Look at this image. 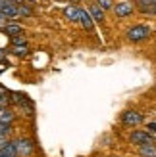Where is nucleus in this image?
<instances>
[{
  "mask_svg": "<svg viewBox=\"0 0 156 157\" xmlns=\"http://www.w3.org/2000/svg\"><path fill=\"white\" fill-rule=\"evenodd\" d=\"M92 21H95V19H92V15L87 10H81V8H79V23H81V25L85 29H92Z\"/></svg>",
  "mask_w": 156,
  "mask_h": 157,
  "instance_id": "423d86ee",
  "label": "nucleus"
},
{
  "mask_svg": "<svg viewBox=\"0 0 156 157\" xmlns=\"http://www.w3.org/2000/svg\"><path fill=\"white\" fill-rule=\"evenodd\" d=\"M4 31H6L8 35H19L21 33V27L19 25H10V23H8V25L4 27Z\"/></svg>",
  "mask_w": 156,
  "mask_h": 157,
  "instance_id": "f8f14e48",
  "label": "nucleus"
},
{
  "mask_svg": "<svg viewBox=\"0 0 156 157\" xmlns=\"http://www.w3.org/2000/svg\"><path fill=\"white\" fill-rule=\"evenodd\" d=\"M114 12H116L118 17H125V15H131L133 6H131V2H127V0H121V2H118L114 6Z\"/></svg>",
  "mask_w": 156,
  "mask_h": 157,
  "instance_id": "39448f33",
  "label": "nucleus"
},
{
  "mask_svg": "<svg viewBox=\"0 0 156 157\" xmlns=\"http://www.w3.org/2000/svg\"><path fill=\"white\" fill-rule=\"evenodd\" d=\"M89 13L92 15V19H95V21H102V19H104V10H102L98 4H91Z\"/></svg>",
  "mask_w": 156,
  "mask_h": 157,
  "instance_id": "6e6552de",
  "label": "nucleus"
},
{
  "mask_svg": "<svg viewBox=\"0 0 156 157\" xmlns=\"http://www.w3.org/2000/svg\"><path fill=\"white\" fill-rule=\"evenodd\" d=\"M6 2H8V0H0V12H2V8L6 6Z\"/></svg>",
  "mask_w": 156,
  "mask_h": 157,
  "instance_id": "412c9836",
  "label": "nucleus"
},
{
  "mask_svg": "<svg viewBox=\"0 0 156 157\" xmlns=\"http://www.w3.org/2000/svg\"><path fill=\"white\" fill-rule=\"evenodd\" d=\"M139 4H141L143 8H149L150 6V10H152L154 4H156V0H139Z\"/></svg>",
  "mask_w": 156,
  "mask_h": 157,
  "instance_id": "2eb2a0df",
  "label": "nucleus"
},
{
  "mask_svg": "<svg viewBox=\"0 0 156 157\" xmlns=\"http://www.w3.org/2000/svg\"><path fill=\"white\" fill-rule=\"evenodd\" d=\"M14 54H18V56H25V54H27V46H25V44L14 46Z\"/></svg>",
  "mask_w": 156,
  "mask_h": 157,
  "instance_id": "ddd939ff",
  "label": "nucleus"
},
{
  "mask_svg": "<svg viewBox=\"0 0 156 157\" xmlns=\"http://www.w3.org/2000/svg\"><path fill=\"white\" fill-rule=\"evenodd\" d=\"M6 144H8V142H6V138H4V136H0V147H4Z\"/></svg>",
  "mask_w": 156,
  "mask_h": 157,
  "instance_id": "aec40b11",
  "label": "nucleus"
},
{
  "mask_svg": "<svg viewBox=\"0 0 156 157\" xmlns=\"http://www.w3.org/2000/svg\"><path fill=\"white\" fill-rule=\"evenodd\" d=\"M139 153H141L143 157H156V146L154 144L141 146V147H139Z\"/></svg>",
  "mask_w": 156,
  "mask_h": 157,
  "instance_id": "1a4fd4ad",
  "label": "nucleus"
},
{
  "mask_svg": "<svg viewBox=\"0 0 156 157\" xmlns=\"http://www.w3.org/2000/svg\"><path fill=\"white\" fill-rule=\"evenodd\" d=\"M98 6L102 10H108V8H112V0H98Z\"/></svg>",
  "mask_w": 156,
  "mask_h": 157,
  "instance_id": "dca6fc26",
  "label": "nucleus"
},
{
  "mask_svg": "<svg viewBox=\"0 0 156 157\" xmlns=\"http://www.w3.org/2000/svg\"><path fill=\"white\" fill-rule=\"evenodd\" d=\"M121 123L123 124H127V127H137V124H141L143 123V115L139 113V111H125L121 115Z\"/></svg>",
  "mask_w": 156,
  "mask_h": 157,
  "instance_id": "20e7f679",
  "label": "nucleus"
},
{
  "mask_svg": "<svg viewBox=\"0 0 156 157\" xmlns=\"http://www.w3.org/2000/svg\"><path fill=\"white\" fill-rule=\"evenodd\" d=\"M18 44H25V40H23L21 36H15L14 38V46H18Z\"/></svg>",
  "mask_w": 156,
  "mask_h": 157,
  "instance_id": "6ab92c4d",
  "label": "nucleus"
},
{
  "mask_svg": "<svg viewBox=\"0 0 156 157\" xmlns=\"http://www.w3.org/2000/svg\"><path fill=\"white\" fill-rule=\"evenodd\" d=\"M129 142L131 144H137L139 147L141 146H149V144H154V138L149 130H133L129 134Z\"/></svg>",
  "mask_w": 156,
  "mask_h": 157,
  "instance_id": "f257e3e1",
  "label": "nucleus"
},
{
  "mask_svg": "<svg viewBox=\"0 0 156 157\" xmlns=\"http://www.w3.org/2000/svg\"><path fill=\"white\" fill-rule=\"evenodd\" d=\"M15 2H19V4H23V2H25V0H15Z\"/></svg>",
  "mask_w": 156,
  "mask_h": 157,
  "instance_id": "4be33fe9",
  "label": "nucleus"
},
{
  "mask_svg": "<svg viewBox=\"0 0 156 157\" xmlns=\"http://www.w3.org/2000/svg\"><path fill=\"white\" fill-rule=\"evenodd\" d=\"M10 134V124H4V123H0V136H8Z\"/></svg>",
  "mask_w": 156,
  "mask_h": 157,
  "instance_id": "4468645a",
  "label": "nucleus"
},
{
  "mask_svg": "<svg viewBox=\"0 0 156 157\" xmlns=\"http://www.w3.org/2000/svg\"><path fill=\"white\" fill-rule=\"evenodd\" d=\"M146 128H149V132L156 134V121H154V123H149V124H146Z\"/></svg>",
  "mask_w": 156,
  "mask_h": 157,
  "instance_id": "a211bd4d",
  "label": "nucleus"
},
{
  "mask_svg": "<svg viewBox=\"0 0 156 157\" xmlns=\"http://www.w3.org/2000/svg\"><path fill=\"white\" fill-rule=\"evenodd\" d=\"M12 121H14V113L10 111V109H6V107H0V123L10 124Z\"/></svg>",
  "mask_w": 156,
  "mask_h": 157,
  "instance_id": "9d476101",
  "label": "nucleus"
},
{
  "mask_svg": "<svg viewBox=\"0 0 156 157\" xmlns=\"http://www.w3.org/2000/svg\"><path fill=\"white\" fill-rule=\"evenodd\" d=\"M19 13L21 15H31V10H29L27 6H19Z\"/></svg>",
  "mask_w": 156,
  "mask_h": 157,
  "instance_id": "f3484780",
  "label": "nucleus"
},
{
  "mask_svg": "<svg viewBox=\"0 0 156 157\" xmlns=\"http://www.w3.org/2000/svg\"><path fill=\"white\" fill-rule=\"evenodd\" d=\"M64 15H66V17H68L69 21H79V8H73V6H69V8H66Z\"/></svg>",
  "mask_w": 156,
  "mask_h": 157,
  "instance_id": "9b49d317",
  "label": "nucleus"
},
{
  "mask_svg": "<svg viewBox=\"0 0 156 157\" xmlns=\"http://www.w3.org/2000/svg\"><path fill=\"white\" fill-rule=\"evenodd\" d=\"M0 58H2V52H0Z\"/></svg>",
  "mask_w": 156,
  "mask_h": 157,
  "instance_id": "b1692460",
  "label": "nucleus"
},
{
  "mask_svg": "<svg viewBox=\"0 0 156 157\" xmlns=\"http://www.w3.org/2000/svg\"><path fill=\"white\" fill-rule=\"evenodd\" d=\"M149 35H150V29L146 27V25H135V27H131V29L127 31V38H129L131 42L145 40Z\"/></svg>",
  "mask_w": 156,
  "mask_h": 157,
  "instance_id": "f03ea898",
  "label": "nucleus"
},
{
  "mask_svg": "<svg viewBox=\"0 0 156 157\" xmlns=\"http://www.w3.org/2000/svg\"><path fill=\"white\" fill-rule=\"evenodd\" d=\"M2 13L6 17H15V15H19V8H15V4H12L10 0H8L6 6L2 8Z\"/></svg>",
  "mask_w": 156,
  "mask_h": 157,
  "instance_id": "0eeeda50",
  "label": "nucleus"
},
{
  "mask_svg": "<svg viewBox=\"0 0 156 157\" xmlns=\"http://www.w3.org/2000/svg\"><path fill=\"white\" fill-rule=\"evenodd\" d=\"M15 151H18V157H29L33 155V142L27 138H19L15 140Z\"/></svg>",
  "mask_w": 156,
  "mask_h": 157,
  "instance_id": "7ed1b4c3",
  "label": "nucleus"
},
{
  "mask_svg": "<svg viewBox=\"0 0 156 157\" xmlns=\"http://www.w3.org/2000/svg\"><path fill=\"white\" fill-rule=\"evenodd\" d=\"M152 12H154V13H156V4H154V8H152Z\"/></svg>",
  "mask_w": 156,
  "mask_h": 157,
  "instance_id": "5701e85b",
  "label": "nucleus"
}]
</instances>
